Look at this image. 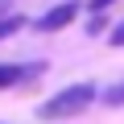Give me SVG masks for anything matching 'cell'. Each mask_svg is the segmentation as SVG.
Returning a JSON list of instances; mask_svg holds the SVG:
<instances>
[{"label": "cell", "instance_id": "6da1fadb", "mask_svg": "<svg viewBox=\"0 0 124 124\" xmlns=\"http://www.w3.org/2000/svg\"><path fill=\"white\" fill-rule=\"evenodd\" d=\"M95 83H70V87H62L58 95H50L41 108H37V116L41 120H66V116H79V112H87L91 103H95Z\"/></svg>", "mask_w": 124, "mask_h": 124}, {"label": "cell", "instance_id": "7a4b0ae2", "mask_svg": "<svg viewBox=\"0 0 124 124\" xmlns=\"http://www.w3.org/2000/svg\"><path fill=\"white\" fill-rule=\"evenodd\" d=\"M75 17H79V4H75V0H66V4H54V8L46 13V17H37L33 25H37L41 33H54V29H66V25H70Z\"/></svg>", "mask_w": 124, "mask_h": 124}, {"label": "cell", "instance_id": "3957f363", "mask_svg": "<svg viewBox=\"0 0 124 124\" xmlns=\"http://www.w3.org/2000/svg\"><path fill=\"white\" fill-rule=\"evenodd\" d=\"M29 70H33V66H8V62H0V91L13 87V83H21Z\"/></svg>", "mask_w": 124, "mask_h": 124}, {"label": "cell", "instance_id": "277c9868", "mask_svg": "<svg viewBox=\"0 0 124 124\" xmlns=\"http://www.w3.org/2000/svg\"><path fill=\"white\" fill-rule=\"evenodd\" d=\"M103 103H108V108H124V79H120L116 87H108V91H103Z\"/></svg>", "mask_w": 124, "mask_h": 124}, {"label": "cell", "instance_id": "5b68a950", "mask_svg": "<svg viewBox=\"0 0 124 124\" xmlns=\"http://www.w3.org/2000/svg\"><path fill=\"white\" fill-rule=\"evenodd\" d=\"M99 29H103V13H95V17H91V25H87V33H91V37H99Z\"/></svg>", "mask_w": 124, "mask_h": 124}, {"label": "cell", "instance_id": "8992f818", "mask_svg": "<svg viewBox=\"0 0 124 124\" xmlns=\"http://www.w3.org/2000/svg\"><path fill=\"white\" fill-rule=\"evenodd\" d=\"M108 41H112V46H124V21H120V25L112 29V37H108Z\"/></svg>", "mask_w": 124, "mask_h": 124}, {"label": "cell", "instance_id": "52a82bcc", "mask_svg": "<svg viewBox=\"0 0 124 124\" xmlns=\"http://www.w3.org/2000/svg\"><path fill=\"white\" fill-rule=\"evenodd\" d=\"M108 4H112V0H91V4H87V8H91V13H103Z\"/></svg>", "mask_w": 124, "mask_h": 124}, {"label": "cell", "instance_id": "ba28073f", "mask_svg": "<svg viewBox=\"0 0 124 124\" xmlns=\"http://www.w3.org/2000/svg\"><path fill=\"white\" fill-rule=\"evenodd\" d=\"M13 13H8V0H0V21H8Z\"/></svg>", "mask_w": 124, "mask_h": 124}]
</instances>
